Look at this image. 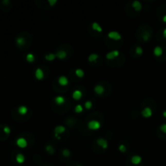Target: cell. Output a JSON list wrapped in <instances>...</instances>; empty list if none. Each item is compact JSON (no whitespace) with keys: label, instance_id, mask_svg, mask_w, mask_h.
<instances>
[{"label":"cell","instance_id":"cell-1","mask_svg":"<svg viewBox=\"0 0 166 166\" xmlns=\"http://www.w3.org/2000/svg\"><path fill=\"white\" fill-rule=\"evenodd\" d=\"M88 129H90L92 130H97L100 129V127H101V123H100V121L97 120H92L88 123Z\"/></svg>","mask_w":166,"mask_h":166},{"label":"cell","instance_id":"cell-2","mask_svg":"<svg viewBox=\"0 0 166 166\" xmlns=\"http://www.w3.org/2000/svg\"><path fill=\"white\" fill-rule=\"evenodd\" d=\"M108 37L110 38V39L115 40V41H118V40H120L121 38V34H120L118 32H117V31H111V32H109L108 33Z\"/></svg>","mask_w":166,"mask_h":166},{"label":"cell","instance_id":"cell-3","mask_svg":"<svg viewBox=\"0 0 166 166\" xmlns=\"http://www.w3.org/2000/svg\"><path fill=\"white\" fill-rule=\"evenodd\" d=\"M119 55V51L115 49V50L109 51L106 54V58L109 60H113L116 57H118Z\"/></svg>","mask_w":166,"mask_h":166},{"label":"cell","instance_id":"cell-4","mask_svg":"<svg viewBox=\"0 0 166 166\" xmlns=\"http://www.w3.org/2000/svg\"><path fill=\"white\" fill-rule=\"evenodd\" d=\"M97 144L100 147H101L103 149H106L108 147V141L106 139H103V138H99V139H97Z\"/></svg>","mask_w":166,"mask_h":166},{"label":"cell","instance_id":"cell-5","mask_svg":"<svg viewBox=\"0 0 166 166\" xmlns=\"http://www.w3.org/2000/svg\"><path fill=\"white\" fill-rule=\"evenodd\" d=\"M142 115L144 118H150L152 115V110L150 107H146L142 110Z\"/></svg>","mask_w":166,"mask_h":166},{"label":"cell","instance_id":"cell-6","mask_svg":"<svg viewBox=\"0 0 166 166\" xmlns=\"http://www.w3.org/2000/svg\"><path fill=\"white\" fill-rule=\"evenodd\" d=\"M16 144L21 148H24L28 145V142L24 138H19V139H17V140H16Z\"/></svg>","mask_w":166,"mask_h":166},{"label":"cell","instance_id":"cell-7","mask_svg":"<svg viewBox=\"0 0 166 166\" xmlns=\"http://www.w3.org/2000/svg\"><path fill=\"white\" fill-rule=\"evenodd\" d=\"M68 79L67 77L65 75H61L58 78V84L61 86H66L68 84Z\"/></svg>","mask_w":166,"mask_h":166},{"label":"cell","instance_id":"cell-8","mask_svg":"<svg viewBox=\"0 0 166 166\" xmlns=\"http://www.w3.org/2000/svg\"><path fill=\"white\" fill-rule=\"evenodd\" d=\"M35 76L38 80H41L44 78V72L41 68H37L35 71Z\"/></svg>","mask_w":166,"mask_h":166},{"label":"cell","instance_id":"cell-9","mask_svg":"<svg viewBox=\"0 0 166 166\" xmlns=\"http://www.w3.org/2000/svg\"><path fill=\"white\" fill-rule=\"evenodd\" d=\"M66 130L65 126H58L54 128V135H58L59 134H63Z\"/></svg>","mask_w":166,"mask_h":166},{"label":"cell","instance_id":"cell-10","mask_svg":"<svg viewBox=\"0 0 166 166\" xmlns=\"http://www.w3.org/2000/svg\"><path fill=\"white\" fill-rule=\"evenodd\" d=\"M130 161H131V163H132L133 164H135V165H136V164H139L141 163L142 158H141V156H138V155H135V156H133L131 157Z\"/></svg>","mask_w":166,"mask_h":166},{"label":"cell","instance_id":"cell-11","mask_svg":"<svg viewBox=\"0 0 166 166\" xmlns=\"http://www.w3.org/2000/svg\"><path fill=\"white\" fill-rule=\"evenodd\" d=\"M153 54L155 56H156V57L161 56L163 54V49L160 46H156L153 49Z\"/></svg>","mask_w":166,"mask_h":166},{"label":"cell","instance_id":"cell-12","mask_svg":"<svg viewBox=\"0 0 166 166\" xmlns=\"http://www.w3.org/2000/svg\"><path fill=\"white\" fill-rule=\"evenodd\" d=\"M54 101L57 104H58V106H62V104H63L65 103L66 99L63 96H57L54 98Z\"/></svg>","mask_w":166,"mask_h":166},{"label":"cell","instance_id":"cell-13","mask_svg":"<svg viewBox=\"0 0 166 166\" xmlns=\"http://www.w3.org/2000/svg\"><path fill=\"white\" fill-rule=\"evenodd\" d=\"M94 92H95L98 95H101L104 92V88L101 85H96L94 87Z\"/></svg>","mask_w":166,"mask_h":166},{"label":"cell","instance_id":"cell-14","mask_svg":"<svg viewBox=\"0 0 166 166\" xmlns=\"http://www.w3.org/2000/svg\"><path fill=\"white\" fill-rule=\"evenodd\" d=\"M72 97L74 100L79 101V100L81 99V97H82V92L80 90H75L72 93Z\"/></svg>","mask_w":166,"mask_h":166},{"label":"cell","instance_id":"cell-15","mask_svg":"<svg viewBox=\"0 0 166 166\" xmlns=\"http://www.w3.org/2000/svg\"><path fill=\"white\" fill-rule=\"evenodd\" d=\"M132 7L134 8L135 11H140L142 9V5H141L139 1L135 0V1L132 3Z\"/></svg>","mask_w":166,"mask_h":166},{"label":"cell","instance_id":"cell-16","mask_svg":"<svg viewBox=\"0 0 166 166\" xmlns=\"http://www.w3.org/2000/svg\"><path fill=\"white\" fill-rule=\"evenodd\" d=\"M15 160H16V162H17V163L23 164L24 162V160H25V157L22 153H19V154H17V156H16Z\"/></svg>","mask_w":166,"mask_h":166},{"label":"cell","instance_id":"cell-17","mask_svg":"<svg viewBox=\"0 0 166 166\" xmlns=\"http://www.w3.org/2000/svg\"><path fill=\"white\" fill-rule=\"evenodd\" d=\"M56 55L59 59H65L66 57H67V53H66L65 50H59L56 54Z\"/></svg>","mask_w":166,"mask_h":166},{"label":"cell","instance_id":"cell-18","mask_svg":"<svg viewBox=\"0 0 166 166\" xmlns=\"http://www.w3.org/2000/svg\"><path fill=\"white\" fill-rule=\"evenodd\" d=\"M28 111H29V109H28V108L24 106H21L18 109V113L20 115H25L28 113Z\"/></svg>","mask_w":166,"mask_h":166},{"label":"cell","instance_id":"cell-19","mask_svg":"<svg viewBox=\"0 0 166 166\" xmlns=\"http://www.w3.org/2000/svg\"><path fill=\"white\" fill-rule=\"evenodd\" d=\"M16 44L19 46H23L24 44L26 43V41H25V39L23 37H17L16 38Z\"/></svg>","mask_w":166,"mask_h":166},{"label":"cell","instance_id":"cell-20","mask_svg":"<svg viewBox=\"0 0 166 166\" xmlns=\"http://www.w3.org/2000/svg\"><path fill=\"white\" fill-rule=\"evenodd\" d=\"M92 29L95 31H97V32H102V28L101 26L97 22H93L92 24Z\"/></svg>","mask_w":166,"mask_h":166},{"label":"cell","instance_id":"cell-21","mask_svg":"<svg viewBox=\"0 0 166 166\" xmlns=\"http://www.w3.org/2000/svg\"><path fill=\"white\" fill-rule=\"evenodd\" d=\"M57 55L55 54H53V53H50V54H48L45 56V58L47 60V61H54L55 58H56Z\"/></svg>","mask_w":166,"mask_h":166},{"label":"cell","instance_id":"cell-22","mask_svg":"<svg viewBox=\"0 0 166 166\" xmlns=\"http://www.w3.org/2000/svg\"><path fill=\"white\" fill-rule=\"evenodd\" d=\"M26 60L28 61L29 63H32L34 62L35 60V56L34 54H32V53H29L27 55H26Z\"/></svg>","mask_w":166,"mask_h":166},{"label":"cell","instance_id":"cell-23","mask_svg":"<svg viewBox=\"0 0 166 166\" xmlns=\"http://www.w3.org/2000/svg\"><path fill=\"white\" fill-rule=\"evenodd\" d=\"M98 58H99V55L98 54H92L89 55V56H88V61H89V62H91V63L95 62V61L97 60Z\"/></svg>","mask_w":166,"mask_h":166},{"label":"cell","instance_id":"cell-24","mask_svg":"<svg viewBox=\"0 0 166 166\" xmlns=\"http://www.w3.org/2000/svg\"><path fill=\"white\" fill-rule=\"evenodd\" d=\"M75 75L78 77H80V78H82V77L84 75V71L80 68H78L75 70Z\"/></svg>","mask_w":166,"mask_h":166},{"label":"cell","instance_id":"cell-25","mask_svg":"<svg viewBox=\"0 0 166 166\" xmlns=\"http://www.w3.org/2000/svg\"><path fill=\"white\" fill-rule=\"evenodd\" d=\"M46 151L50 155H53L54 152V148L52 145H47L46 147Z\"/></svg>","mask_w":166,"mask_h":166},{"label":"cell","instance_id":"cell-26","mask_svg":"<svg viewBox=\"0 0 166 166\" xmlns=\"http://www.w3.org/2000/svg\"><path fill=\"white\" fill-rule=\"evenodd\" d=\"M143 40H144V41H147L149 39H150V37H151V34H150V33H149V32H146L145 33H143Z\"/></svg>","mask_w":166,"mask_h":166},{"label":"cell","instance_id":"cell-27","mask_svg":"<svg viewBox=\"0 0 166 166\" xmlns=\"http://www.w3.org/2000/svg\"><path fill=\"white\" fill-rule=\"evenodd\" d=\"M83 111V106L81 104H77V106L75 107V113H81Z\"/></svg>","mask_w":166,"mask_h":166},{"label":"cell","instance_id":"cell-28","mask_svg":"<svg viewBox=\"0 0 166 166\" xmlns=\"http://www.w3.org/2000/svg\"><path fill=\"white\" fill-rule=\"evenodd\" d=\"M84 107L87 109H90L92 107V102L91 101H87L84 104Z\"/></svg>","mask_w":166,"mask_h":166},{"label":"cell","instance_id":"cell-29","mask_svg":"<svg viewBox=\"0 0 166 166\" xmlns=\"http://www.w3.org/2000/svg\"><path fill=\"white\" fill-rule=\"evenodd\" d=\"M63 156H64L65 157H68V156H70L71 152H70V151H69V149H67V148L63 149Z\"/></svg>","mask_w":166,"mask_h":166},{"label":"cell","instance_id":"cell-30","mask_svg":"<svg viewBox=\"0 0 166 166\" xmlns=\"http://www.w3.org/2000/svg\"><path fill=\"white\" fill-rule=\"evenodd\" d=\"M143 48H142V47H140V46H137V47H136V49H135V53H136V54H138V55H141V54H143Z\"/></svg>","mask_w":166,"mask_h":166},{"label":"cell","instance_id":"cell-31","mask_svg":"<svg viewBox=\"0 0 166 166\" xmlns=\"http://www.w3.org/2000/svg\"><path fill=\"white\" fill-rule=\"evenodd\" d=\"M118 149L121 152H126V147L124 144H120L118 147Z\"/></svg>","mask_w":166,"mask_h":166},{"label":"cell","instance_id":"cell-32","mask_svg":"<svg viewBox=\"0 0 166 166\" xmlns=\"http://www.w3.org/2000/svg\"><path fill=\"white\" fill-rule=\"evenodd\" d=\"M3 132L5 133V134H7V135L10 134V132H11L10 127H9V126H4V127H3Z\"/></svg>","mask_w":166,"mask_h":166},{"label":"cell","instance_id":"cell-33","mask_svg":"<svg viewBox=\"0 0 166 166\" xmlns=\"http://www.w3.org/2000/svg\"><path fill=\"white\" fill-rule=\"evenodd\" d=\"M160 130H161L163 133H166V123L162 124L161 126H160Z\"/></svg>","mask_w":166,"mask_h":166},{"label":"cell","instance_id":"cell-34","mask_svg":"<svg viewBox=\"0 0 166 166\" xmlns=\"http://www.w3.org/2000/svg\"><path fill=\"white\" fill-rule=\"evenodd\" d=\"M48 3H49V4L52 7V6H54V4L57 3V0H49Z\"/></svg>","mask_w":166,"mask_h":166},{"label":"cell","instance_id":"cell-35","mask_svg":"<svg viewBox=\"0 0 166 166\" xmlns=\"http://www.w3.org/2000/svg\"><path fill=\"white\" fill-rule=\"evenodd\" d=\"M163 36H164V37L166 38V29H164L163 31Z\"/></svg>","mask_w":166,"mask_h":166},{"label":"cell","instance_id":"cell-36","mask_svg":"<svg viewBox=\"0 0 166 166\" xmlns=\"http://www.w3.org/2000/svg\"><path fill=\"white\" fill-rule=\"evenodd\" d=\"M162 20L164 22V23H166V15H164V16H163V18H162Z\"/></svg>","mask_w":166,"mask_h":166},{"label":"cell","instance_id":"cell-37","mask_svg":"<svg viewBox=\"0 0 166 166\" xmlns=\"http://www.w3.org/2000/svg\"><path fill=\"white\" fill-rule=\"evenodd\" d=\"M163 116L166 118V110H164V111L163 112Z\"/></svg>","mask_w":166,"mask_h":166},{"label":"cell","instance_id":"cell-38","mask_svg":"<svg viewBox=\"0 0 166 166\" xmlns=\"http://www.w3.org/2000/svg\"><path fill=\"white\" fill-rule=\"evenodd\" d=\"M77 166H81V165H77Z\"/></svg>","mask_w":166,"mask_h":166}]
</instances>
